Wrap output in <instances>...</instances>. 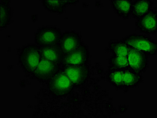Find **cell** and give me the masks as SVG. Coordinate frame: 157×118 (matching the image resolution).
Here are the masks:
<instances>
[{"label": "cell", "instance_id": "obj_1", "mask_svg": "<svg viewBox=\"0 0 157 118\" xmlns=\"http://www.w3.org/2000/svg\"><path fill=\"white\" fill-rule=\"evenodd\" d=\"M42 57V48L29 44L23 46L19 54V62L26 73H31L36 68Z\"/></svg>", "mask_w": 157, "mask_h": 118}, {"label": "cell", "instance_id": "obj_2", "mask_svg": "<svg viewBox=\"0 0 157 118\" xmlns=\"http://www.w3.org/2000/svg\"><path fill=\"white\" fill-rule=\"evenodd\" d=\"M48 87L51 94L56 97L69 95L74 88L71 81L61 68L48 81Z\"/></svg>", "mask_w": 157, "mask_h": 118}, {"label": "cell", "instance_id": "obj_3", "mask_svg": "<svg viewBox=\"0 0 157 118\" xmlns=\"http://www.w3.org/2000/svg\"><path fill=\"white\" fill-rule=\"evenodd\" d=\"M122 40L131 47L144 52L149 56L156 55L157 42L149 37L133 34Z\"/></svg>", "mask_w": 157, "mask_h": 118}, {"label": "cell", "instance_id": "obj_4", "mask_svg": "<svg viewBox=\"0 0 157 118\" xmlns=\"http://www.w3.org/2000/svg\"><path fill=\"white\" fill-rule=\"evenodd\" d=\"M62 33L56 27H44L40 28L35 34V43L41 47L52 46L59 43Z\"/></svg>", "mask_w": 157, "mask_h": 118}, {"label": "cell", "instance_id": "obj_5", "mask_svg": "<svg viewBox=\"0 0 157 118\" xmlns=\"http://www.w3.org/2000/svg\"><path fill=\"white\" fill-rule=\"evenodd\" d=\"M61 69L71 81L74 87L84 84L90 75V68L88 64L63 67Z\"/></svg>", "mask_w": 157, "mask_h": 118}, {"label": "cell", "instance_id": "obj_6", "mask_svg": "<svg viewBox=\"0 0 157 118\" xmlns=\"http://www.w3.org/2000/svg\"><path fill=\"white\" fill-rule=\"evenodd\" d=\"M60 65L42 57L32 75L35 79L42 82H48L60 70Z\"/></svg>", "mask_w": 157, "mask_h": 118}, {"label": "cell", "instance_id": "obj_7", "mask_svg": "<svg viewBox=\"0 0 157 118\" xmlns=\"http://www.w3.org/2000/svg\"><path fill=\"white\" fill-rule=\"evenodd\" d=\"M90 58L89 49L82 43L75 50L63 57L62 67L87 64Z\"/></svg>", "mask_w": 157, "mask_h": 118}, {"label": "cell", "instance_id": "obj_8", "mask_svg": "<svg viewBox=\"0 0 157 118\" xmlns=\"http://www.w3.org/2000/svg\"><path fill=\"white\" fill-rule=\"evenodd\" d=\"M127 58L129 67L133 70L141 74L147 70L149 59L147 53L130 47Z\"/></svg>", "mask_w": 157, "mask_h": 118}, {"label": "cell", "instance_id": "obj_9", "mask_svg": "<svg viewBox=\"0 0 157 118\" xmlns=\"http://www.w3.org/2000/svg\"><path fill=\"white\" fill-rule=\"evenodd\" d=\"M82 43L80 35L74 31H67L62 33L59 42L64 56L75 50Z\"/></svg>", "mask_w": 157, "mask_h": 118}, {"label": "cell", "instance_id": "obj_10", "mask_svg": "<svg viewBox=\"0 0 157 118\" xmlns=\"http://www.w3.org/2000/svg\"><path fill=\"white\" fill-rule=\"evenodd\" d=\"M157 17V11L151 9L147 14L136 20V27L140 32L147 34H156Z\"/></svg>", "mask_w": 157, "mask_h": 118}, {"label": "cell", "instance_id": "obj_11", "mask_svg": "<svg viewBox=\"0 0 157 118\" xmlns=\"http://www.w3.org/2000/svg\"><path fill=\"white\" fill-rule=\"evenodd\" d=\"M113 9L119 17L128 19L131 15L132 0H112L110 1Z\"/></svg>", "mask_w": 157, "mask_h": 118}, {"label": "cell", "instance_id": "obj_12", "mask_svg": "<svg viewBox=\"0 0 157 118\" xmlns=\"http://www.w3.org/2000/svg\"><path fill=\"white\" fill-rule=\"evenodd\" d=\"M143 79L141 73L136 72L129 67L124 69V88L129 89L137 87L142 82Z\"/></svg>", "mask_w": 157, "mask_h": 118}, {"label": "cell", "instance_id": "obj_13", "mask_svg": "<svg viewBox=\"0 0 157 118\" xmlns=\"http://www.w3.org/2000/svg\"><path fill=\"white\" fill-rule=\"evenodd\" d=\"M41 48L42 57L61 65L64 54L59 43L52 46Z\"/></svg>", "mask_w": 157, "mask_h": 118}, {"label": "cell", "instance_id": "obj_14", "mask_svg": "<svg viewBox=\"0 0 157 118\" xmlns=\"http://www.w3.org/2000/svg\"><path fill=\"white\" fill-rule=\"evenodd\" d=\"M151 0H136L132 4L131 15L133 18L138 19L148 13L153 6Z\"/></svg>", "mask_w": 157, "mask_h": 118}, {"label": "cell", "instance_id": "obj_15", "mask_svg": "<svg viewBox=\"0 0 157 118\" xmlns=\"http://www.w3.org/2000/svg\"><path fill=\"white\" fill-rule=\"evenodd\" d=\"M78 1H67V0H47L42 1V4L45 9L51 12L62 13L64 12L65 8L69 4H74Z\"/></svg>", "mask_w": 157, "mask_h": 118}, {"label": "cell", "instance_id": "obj_16", "mask_svg": "<svg viewBox=\"0 0 157 118\" xmlns=\"http://www.w3.org/2000/svg\"><path fill=\"white\" fill-rule=\"evenodd\" d=\"M124 69L109 67L107 79L113 87L118 89H124Z\"/></svg>", "mask_w": 157, "mask_h": 118}, {"label": "cell", "instance_id": "obj_17", "mask_svg": "<svg viewBox=\"0 0 157 118\" xmlns=\"http://www.w3.org/2000/svg\"><path fill=\"white\" fill-rule=\"evenodd\" d=\"M9 1L1 0L0 1V24L1 28H6L9 25L11 20V9Z\"/></svg>", "mask_w": 157, "mask_h": 118}, {"label": "cell", "instance_id": "obj_18", "mask_svg": "<svg viewBox=\"0 0 157 118\" xmlns=\"http://www.w3.org/2000/svg\"><path fill=\"white\" fill-rule=\"evenodd\" d=\"M109 48L113 55L127 56L130 46L123 40H121L110 42Z\"/></svg>", "mask_w": 157, "mask_h": 118}, {"label": "cell", "instance_id": "obj_19", "mask_svg": "<svg viewBox=\"0 0 157 118\" xmlns=\"http://www.w3.org/2000/svg\"><path fill=\"white\" fill-rule=\"evenodd\" d=\"M108 63L109 67L122 69L129 68L127 56L113 55L109 59Z\"/></svg>", "mask_w": 157, "mask_h": 118}]
</instances>
